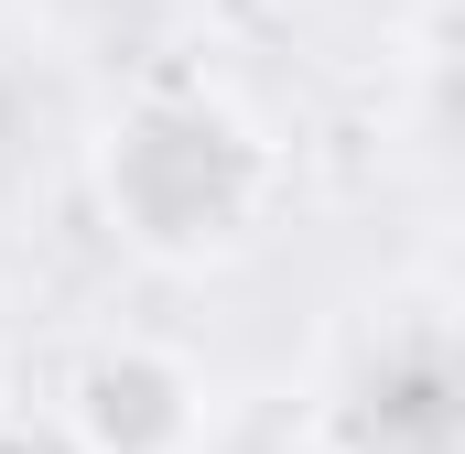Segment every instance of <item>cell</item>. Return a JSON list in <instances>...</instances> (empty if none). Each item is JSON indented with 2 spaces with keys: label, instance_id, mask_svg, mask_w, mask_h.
Wrapping results in <instances>:
<instances>
[{
  "label": "cell",
  "instance_id": "3",
  "mask_svg": "<svg viewBox=\"0 0 465 454\" xmlns=\"http://www.w3.org/2000/svg\"><path fill=\"white\" fill-rule=\"evenodd\" d=\"M455 444V357L444 325H379L314 400V454H444Z\"/></svg>",
  "mask_w": 465,
  "mask_h": 454
},
{
  "label": "cell",
  "instance_id": "5",
  "mask_svg": "<svg viewBox=\"0 0 465 454\" xmlns=\"http://www.w3.org/2000/svg\"><path fill=\"white\" fill-rule=\"evenodd\" d=\"M0 454H76L54 411H0Z\"/></svg>",
  "mask_w": 465,
  "mask_h": 454
},
{
  "label": "cell",
  "instance_id": "6",
  "mask_svg": "<svg viewBox=\"0 0 465 454\" xmlns=\"http://www.w3.org/2000/svg\"><path fill=\"white\" fill-rule=\"evenodd\" d=\"M184 11H195V22H217V33H249V22H271L282 0H184Z\"/></svg>",
  "mask_w": 465,
  "mask_h": 454
},
{
  "label": "cell",
  "instance_id": "2",
  "mask_svg": "<svg viewBox=\"0 0 465 454\" xmlns=\"http://www.w3.org/2000/svg\"><path fill=\"white\" fill-rule=\"evenodd\" d=\"M76 454H206L217 433V379L163 336H98L44 400Z\"/></svg>",
  "mask_w": 465,
  "mask_h": 454
},
{
  "label": "cell",
  "instance_id": "1",
  "mask_svg": "<svg viewBox=\"0 0 465 454\" xmlns=\"http://www.w3.org/2000/svg\"><path fill=\"white\" fill-rule=\"evenodd\" d=\"M98 206H109V227L141 260L217 271L238 249H260V227L282 206V152L228 87L152 76L98 130Z\"/></svg>",
  "mask_w": 465,
  "mask_h": 454
},
{
  "label": "cell",
  "instance_id": "4",
  "mask_svg": "<svg viewBox=\"0 0 465 454\" xmlns=\"http://www.w3.org/2000/svg\"><path fill=\"white\" fill-rule=\"evenodd\" d=\"M44 141H54V87H44V65H22L0 44V195H22L44 173Z\"/></svg>",
  "mask_w": 465,
  "mask_h": 454
}]
</instances>
